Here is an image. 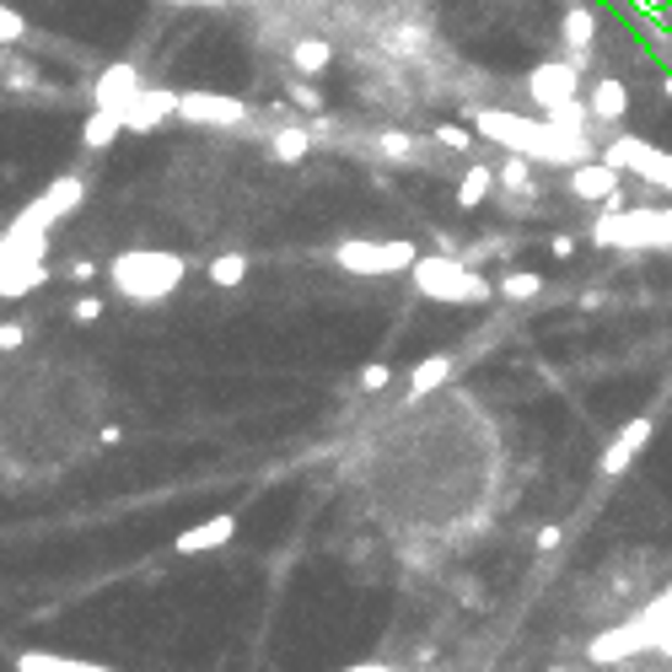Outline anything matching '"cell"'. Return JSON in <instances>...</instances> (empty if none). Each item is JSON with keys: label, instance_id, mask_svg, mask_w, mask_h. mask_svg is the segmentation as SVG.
<instances>
[{"label": "cell", "instance_id": "44dd1931", "mask_svg": "<svg viewBox=\"0 0 672 672\" xmlns=\"http://www.w3.org/2000/svg\"><path fill=\"white\" fill-rule=\"evenodd\" d=\"M452 377V356H425V361H414V372H409V399H425V393H436L441 383Z\"/></svg>", "mask_w": 672, "mask_h": 672}, {"label": "cell", "instance_id": "277c9868", "mask_svg": "<svg viewBox=\"0 0 672 672\" xmlns=\"http://www.w3.org/2000/svg\"><path fill=\"white\" fill-rule=\"evenodd\" d=\"M409 285L447 307H479L495 296V280H484L468 259H452V254H419V264L409 269Z\"/></svg>", "mask_w": 672, "mask_h": 672}, {"label": "cell", "instance_id": "f1b7e54d", "mask_svg": "<svg viewBox=\"0 0 672 672\" xmlns=\"http://www.w3.org/2000/svg\"><path fill=\"white\" fill-rule=\"evenodd\" d=\"M290 103H296L301 114H323V92H318L307 76H301V81H290Z\"/></svg>", "mask_w": 672, "mask_h": 672}, {"label": "cell", "instance_id": "4316f807", "mask_svg": "<svg viewBox=\"0 0 672 672\" xmlns=\"http://www.w3.org/2000/svg\"><path fill=\"white\" fill-rule=\"evenodd\" d=\"M210 285H221V290H237L243 280H248V259L243 254H221V259H210Z\"/></svg>", "mask_w": 672, "mask_h": 672}, {"label": "cell", "instance_id": "8992f818", "mask_svg": "<svg viewBox=\"0 0 672 672\" xmlns=\"http://www.w3.org/2000/svg\"><path fill=\"white\" fill-rule=\"evenodd\" d=\"M81 199H87V178H81V172H65V178H54L11 227H16V232H49L54 221H65L70 210H81Z\"/></svg>", "mask_w": 672, "mask_h": 672}, {"label": "cell", "instance_id": "ffe728a7", "mask_svg": "<svg viewBox=\"0 0 672 672\" xmlns=\"http://www.w3.org/2000/svg\"><path fill=\"white\" fill-rule=\"evenodd\" d=\"M125 130H130V125H125V114L92 108V114H87V125H81V145H87V151H108V145H114Z\"/></svg>", "mask_w": 672, "mask_h": 672}, {"label": "cell", "instance_id": "484cf974", "mask_svg": "<svg viewBox=\"0 0 672 672\" xmlns=\"http://www.w3.org/2000/svg\"><path fill=\"white\" fill-rule=\"evenodd\" d=\"M495 172H501V189H512V194H538L533 189V156H517V151H512Z\"/></svg>", "mask_w": 672, "mask_h": 672}, {"label": "cell", "instance_id": "6da1fadb", "mask_svg": "<svg viewBox=\"0 0 672 672\" xmlns=\"http://www.w3.org/2000/svg\"><path fill=\"white\" fill-rule=\"evenodd\" d=\"M474 130L517 156H533L538 167H581L592 161V140L586 134L559 130L554 119H528V114H512V108H474Z\"/></svg>", "mask_w": 672, "mask_h": 672}, {"label": "cell", "instance_id": "74e56055", "mask_svg": "<svg viewBox=\"0 0 672 672\" xmlns=\"http://www.w3.org/2000/svg\"><path fill=\"white\" fill-rule=\"evenodd\" d=\"M119 436H125L119 425H103V430H98V441H103V447H119Z\"/></svg>", "mask_w": 672, "mask_h": 672}, {"label": "cell", "instance_id": "4dcf8cb0", "mask_svg": "<svg viewBox=\"0 0 672 672\" xmlns=\"http://www.w3.org/2000/svg\"><path fill=\"white\" fill-rule=\"evenodd\" d=\"M430 140H436L441 151H468V145H474V134L457 130V125H436V134H430Z\"/></svg>", "mask_w": 672, "mask_h": 672}, {"label": "cell", "instance_id": "7a4b0ae2", "mask_svg": "<svg viewBox=\"0 0 672 672\" xmlns=\"http://www.w3.org/2000/svg\"><path fill=\"white\" fill-rule=\"evenodd\" d=\"M597 248H624V254H662L672 248V205H624L608 210L586 227Z\"/></svg>", "mask_w": 672, "mask_h": 672}, {"label": "cell", "instance_id": "7c38bea8", "mask_svg": "<svg viewBox=\"0 0 672 672\" xmlns=\"http://www.w3.org/2000/svg\"><path fill=\"white\" fill-rule=\"evenodd\" d=\"M651 436H657V414H635V419H624L619 430H613V441H608V452H603V479H619L646 447H651Z\"/></svg>", "mask_w": 672, "mask_h": 672}, {"label": "cell", "instance_id": "1f68e13d", "mask_svg": "<svg viewBox=\"0 0 672 672\" xmlns=\"http://www.w3.org/2000/svg\"><path fill=\"white\" fill-rule=\"evenodd\" d=\"M98 318H103V301H98V296H81V301L70 307V323H81V328L98 323Z\"/></svg>", "mask_w": 672, "mask_h": 672}, {"label": "cell", "instance_id": "ac0fdd59", "mask_svg": "<svg viewBox=\"0 0 672 672\" xmlns=\"http://www.w3.org/2000/svg\"><path fill=\"white\" fill-rule=\"evenodd\" d=\"M16 672H119L108 662H81V657H54V651H22Z\"/></svg>", "mask_w": 672, "mask_h": 672}, {"label": "cell", "instance_id": "5bb4252c", "mask_svg": "<svg viewBox=\"0 0 672 672\" xmlns=\"http://www.w3.org/2000/svg\"><path fill=\"white\" fill-rule=\"evenodd\" d=\"M232 533H237V512H221V517L194 522L189 533H178V538H172V548H178V554H210V548L232 543Z\"/></svg>", "mask_w": 672, "mask_h": 672}, {"label": "cell", "instance_id": "f35d334b", "mask_svg": "<svg viewBox=\"0 0 672 672\" xmlns=\"http://www.w3.org/2000/svg\"><path fill=\"white\" fill-rule=\"evenodd\" d=\"M345 672H393L388 662H356V668H345Z\"/></svg>", "mask_w": 672, "mask_h": 672}, {"label": "cell", "instance_id": "2e32d148", "mask_svg": "<svg viewBox=\"0 0 672 672\" xmlns=\"http://www.w3.org/2000/svg\"><path fill=\"white\" fill-rule=\"evenodd\" d=\"M49 280V259H22V264H0V296L16 301V296H33L38 285Z\"/></svg>", "mask_w": 672, "mask_h": 672}, {"label": "cell", "instance_id": "5b68a950", "mask_svg": "<svg viewBox=\"0 0 672 672\" xmlns=\"http://www.w3.org/2000/svg\"><path fill=\"white\" fill-rule=\"evenodd\" d=\"M334 264L345 274H403V269L419 264V248L409 237H383V243L345 237V243H334Z\"/></svg>", "mask_w": 672, "mask_h": 672}, {"label": "cell", "instance_id": "30bf717a", "mask_svg": "<svg viewBox=\"0 0 672 672\" xmlns=\"http://www.w3.org/2000/svg\"><path fill=\"white\" fill-rule=\"evenodd\" d=\"M140 92H145L140 70H134L130 60H114V65H108V70H98V81H92V108L130 114L134 103H140Z\"/></svg>", "mask_w": 672, "mask_h": 672}, {"label": "cell", "instance_id": "83f0119b", "mask_svg": "<svg viewBox=\"0 0 672 672\" xmlns=\"http://www.w3.org/2000/svg\"><path fill=\"white\" fill-rule=\"evenodd\" d=\"M22 38H27V16H22L16 5H0V43H5V49H16Z\"/></svg>", "mask_w": 672, "mask_h": 672}, {"label": "cell", "instance_id": "d6986e66", "mask_svg": "<svg viewBox=\"0 0 672 672\" xmlns=\"http://www.w3.org/2000/svg\"><path fill=\"white\" fill-rule=\"evenodd\" d=\"M290 65H296V76H323L328 65H334V43L328 38H296L290 43Z\"/></svg>", "mask_w": 672, "mask_h": 672}, {"label": "cell", "instance_id": "cb8c5ba5", "mask_svg": "<svg viewBox=\"0 0 672 672\" xmlns=\"http://www.w3.org/2000/svg\"><path fill=\"white\" fill-rule=\"evenodd\" d=\"M495 290L506 301H533V296H543V274H533V269H506V274H495Z\"/></svg>", "mask_w": 672, "mask_h": 672}, {"label": "cell", "instance_id": "ba28073f", "mask_svg": "<svg viewBox=\"0 0 672 672\" xmlns=\"http://www.w3.org/2000/svg\"><path fill=\"white\" fill-rule=\"evenodd\" d=\"M576 92H581V60H538L528 70V98L543 114L576 103Z\"/></svg>", "mask_w": 672, "mask_h": 672}, {"label": "cell", "instance_id": "d6a6232c", "mask_svg": "<svg viewBox=\"0 0 672 672\" xmlns=\"http://www.w3.org/2000/svg\"><path fill=\"white\" fill-rule=\"evenodd\" d=\"M559 543H565V528H554V522H548V528H538V554H554Z\"/></svg>", "mask_w": 672, "mask_h": 672}, {"label": "cell", "instance_id": "d590c367", "mask_svg": "<svg viewBox=\"0 0 672 672\" xmlns=\"http://www.w3.org/2000/svg\"><path fill=\"white\" fill-rule=\"evenodd\" d=\"M22 339H27V328H22V323H5V328H0V345H5V350H16Z\"/></svg>", "mask_w": 672, "mask_h": 672}, {"label": "cell", "instance_id": "f546056e", "mask_svg": "<svg viewBox=\"0 0 672 672\" xmlns=\"http://www.w3.org/2000/svg\"><path fill=\"white\" fill-rule=\"evenodd\" d=\"M393 383V366L388 361H372V366H361V393H383Z\"/></svg>", "mask_w": 672, "mask_h": 672}, {"label": "cell", "instance_id": "d4e9b609", "mask_svg": "<svg viewBox=\"0 0 672 672\" xmlns=\"http://www.w3.org/2000/svg\"><path fill=\"white\" fill-rule=\"evenodd\" d=\"M377 151H383V161H409V167H419L425 161V151H419V140L414 134H403V130H388V134H377Z\"/></svg>", "mask_w": 672, "mask_h": 672}, {"label": "cell", "instance_id": "836d02e7", "mask_svg": "<svg viewBox=\"0 0 672 672\" xmlns=\"http://www.w3.org/2000/svg\"><path fill=\"white\" fill-rule=\"evenodd\" d=\"M65 280H76V285H92V280H98V264H92V259H76Z\"/></svg>", "mask_w": 672, "mask_h": 672}, {"label": "cell", "instance_id": "9c48e42d", "mask_svg": "<svg viewBox=\"0 0 672 672\" xmlns=\"http://www.w3.org/2000/svg\"><path fill=\"white\" fill-rule=\"evenodd\" d=\"M565 189H570V199H586V205H608L613 194H624V167H613L608 156H592V161L570 167Z\"/></svg>", "mask_w": 672, "mask_h": 672}, {"label": "cell", "instance_id": "ab89813d", "mask_svg": "<svg viewBox=\"0 0 672 672\" xmlns=\"http://www.w3.org/2000/svg\"><path fill=\"white\" fill-rule=\"evenodd\" d=\"M172 5H216V0H172Z\"/></svg>", "mask_w": 672, "mask_h": 672}, {"label": "cell", "instance_id": "60d3db41", "mask_svg": "<svg viewBox=\"0 0 672 672\" xmlns=\"http://www.w3.org/2000/svg\"><path fill=\"white\" fill-rule=\"evenodd\" d=\"M662 98H672V76H668V81H662Z\"/></svg>", "mask_w": 672, "mask_h": 672}, {"label": "cell", "instance_id": "9a60e30c", "mask_svg": "<svg viewBox=\"0 0 672 672\" xmlns=\"http://www.w3.org/2000/svg\"><path fill=\"white\" fill-rule=\"evenodd\" d=\"M586 108L597 114V125H619V119L630 114V87H624L619 76H603V81H592Z\"/></svg>", "mask_w": 672, "mask_h": 672}, {"label": "cell", "instance_id": "8d00e7d4", "mask_svg": "<svg viewBox=\"0 0 672 672\" xmlns=\"http://www.w3.org/2000/svg\"><path fill=\"white\" fill-rule=\"evenodd\" d=\"M548 248H554V259H570V254H576V237H570V232H559Z\"/></svg>", "mask_w": 672, "mask_h": 672}, {"label": "cell", "instance_id": "7402d4cb", "mask_svg": "<svg viewBox=\"0 0 672 672\" xmlns=\"http://www.w3.org/2000/svg\"><path fill=\"white\" fill-rule=\"evenodd\" d=\"M495 189H501V172L479 161V167H468V172H463V183H457V205H463V210H474V205H484Z\"/></svg>", "mask_w": 672, "mask_h": 672}, {"label": "cell", "instance_id": "e0dca14e", "mask_svg": "<svg viewBox=\"0 0 672 672\" xmlns=\"http://www.w3.org/2000/svg\"><path fill=\"white\" fill-rule=\"evenodd\" d=\"M559 33H565L570 60H581V65H586V54H592V43H597V16H592L586 5H570V11H565V22H559Z\"/></svg>", "mask_w": 672, "mask_h": 672}, {"label": "cell", "instance_id": "8fae6325", "mask_svg": "<svg viewBox=\"0 0 672 672\" xmlns=\"http://www.w3.org/2000/svg\"><path fill=\"white\" fill-rule=\"evenodd\" d=\"M178 119H189V125H210V130H232V125H243L248 119V103H237V98H227V92H183V103H178Z\"/></svg>", "mask_w": 672, "mask_h": 672}, {"label": "cell", "instance_id": "4fadbf2b", "mask_svg": "<svg viewBox=\"0 0 672 672\" xmlns=\"http://www.w3.org/2000/svg\"><path fill=\"white\" fill-rule=\"evenodd\" d=\"M178 103H183V92H172V87H145V92H140V103L125 114V125H130L134 134H151L156 125L178 119Z\"/></svg>", "mask_w": 672, "mask_h": 672}, {"label": "cell", "instance_id": "603a6c76", "mask_svg": "<svg viewBox=\"0 0 672 672\" xmlns=\"http://www.w3.org/2000/svg\"><path fill=\"white\" fill-rule=\"evenodd\" d=\"M307 151H312V134L296 130V125H285V130L269 134V161H285V167H290V161H301Z\"/></svg>", "mask_w": 672, "mask_h": 672}, {"label": "cell", "instance_id": "3957f363", "mask_svg": "<svg viewBox=\"0 0 672 672\" xmlns=\"http://www.w3.org/2000/svg\"><path fill=\"white\" fill-rule=\"evenodd\" d=\"M183 274H189V259H178V254H167V248H125V254L108 264V285H114L125 301L151 307V301H167V296L183 285Z\"/></svg>", "mask_w": 672, "mask_h": 672}, {"label": "cell", "instance_id": "e575fe53", "mask_svg": "<svg viewBox=\"0 0 672 672\" xmlns=\"http://www.w3.org/2000/svg\"><path fill=\"white\" fill-rule=\"evenodd\" d=\"M393 43H399V49H419V43H425V27H399Z\"/></svg>", "mask_w": 672, "mask_h": 672}, {"label": "cell", "instance_id": "52a82bcc", "mask_svg": "<svg viewBox=\"0 0 672 672\" xmlns=\"http://www.w3.org/2000/svg\"><path fill=\"white\" fill-rule=\"evenodd\" d=\"M603 156H608L613 167H624V172H635V178H646V183H657V189L672 194V156L662 145H651V140H641V134H613V140L603 145Z\"/></svg>", "mask_w": 672, "mask_h": 672}]
</instances>
